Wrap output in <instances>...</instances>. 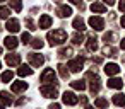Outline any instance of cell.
I'll use <instances>...</instances> for the list:
<instances>
[{"mask_svg":"<svg viewBox=\"0 0 125 109\" xmlns=\"http://www.w3.org/2000/svg\"><path fill=\"white\" fill-rule=\"evenodd\" d=\"M46 39H48L50 46H58L63 41H67V33L63 29H55V31H50L46 34Z\"/></svg>","mask_w":125,"mask_h":109,"instance_id":"1","label":"cell"},{"mask_svg":"<svg viewBox=\"0 0 125 109\" xmlns=\"http://www.w3.org/2000/svg\"><path fill=\"white\" fill-rule=\"evenodd\" d=\"M40 92L43 94V97H50V99H55L57 95H58V90H57V85L53 87V84L52 85H41V89H40Z\"/></svg>","mask_w":125,"mask_h":109,"instance_id":"2","label":"cell"},{"mask_svg":"<svg viewBox=\"0 0 125 109\" xmlns=\"http://www.w3.org/2000/svg\"><path fill=\"white\" fill-rule=\"evenodd\" d=\"M40 80L43 82V85L53 84V82H55V72H53V68H45L43 73L40 75Z\"/></svg>","mask_w":125,"mask_h":109,"instance_id":"3","label":"cell"},{"mask_svg":"<svg viewBox=\"0 0 125 109\" xmlns=\"http://www.w3.org/2000/svg\"><path fill=\"white\" fill-rule=\"evenodd\" d=\"M28 60H29V63H31L34 68H40V67H43V63H45V58H43L41 55H38V53H29V55H28Z\"/></svg>","mask_w":125,"mask_h":109,"instance_id":"4","label":"cell"},{"mask_svg":"<svg viewBox=\"0 0 125 109\" xmlns=\"http://www.w3.org/2000/svg\"><path fill=\"white\" fill-rule=\"evenodd\" d=\"M89 26L94 31H103L104 29V21L101 17H98V16H93V17H89Z\"/></svg>","mask_w":125,"mask_h":109,"instance_id":"5","label":"cell"},{"mask_svg":"<svg viewBox=\"0 0 125 109\" xmlns=\"http://www.w3.org/2000/svg\"><path fill=\"white\" fill-rule=\"evenodd\" d=\"M82 67H84V60H82V56H79V58L69 61V68H70V72H75V73H77V72L82 70Z\"/></svg>","mask_w":125,"mask_h":109,"instance_id":"6","label":"cell"},{"mask_svg":"<svg viewBox=\"0 0 125 109\" xmlns=\"http://www.w3.org/2000/svg\"><path fill=\"white\" fill-rule=\"evenodd\" d=\"M62 99H63V104H67V106H75L77 102H79V97L74 94V92H65L63 95H62Z\"/></svg>","mask_w":125,"mask_h":109,"instance_id":"7","label":"cell"},{"mask_svg":"<svg viewBox=\"0 0 125 109\" xmlns=\"http://www.w3.org/2000/svg\"><path fill=\"white\" fill-rule=\"evenodd\" d=\"M5 63H7L9 67H17V65H21V55H17V53L7 55V56H5Z\"/></svg>","mask_w":125,"mask_h":109,"instance_id":"8","label":"cell"},{"mask_svg":"<svg viewBox=\"0 0 125 109\" xmlns=\"http://www.w3.org/2000/svg\"><path fill=\"white\" fill-rule=\"evenodd\" d=\"M52 24H53V19H52L48 14H43V16L40 17V24H38L40 29H48Z\"/></svg>","mask_w":125,"mask_h":109,"instance_id":"9","label":"cell"},{"mask_svg":"<svg viewBox=\"0 0 125 109\" xmlns=\"http://www.w3.org/2000/svg\"><path fill=\"white\" fill-rule=\"evenodd\" d=\"M5 29H7L9 33H12V34H14V33H19V29H21V27H19V21H17V19H9L7 24H5Z\"/></svg>","mask_w":125,"mask_h":109,"instance_id":"10","label":"cell"},{"mask_svg":"<svg viewBox=\"0 0 125 109\" xmlns=\"http://www.w3.org/2000/svg\"><path fill=\"white\" fill-rule=\"evenodd\" d=\"M118 72H120V67H118L116 63H108V65H104V73H106V75L115 77Z\"/></svg>","mask_w":125,"mask_h":109,"instance_id":"11","label":"cell"},{"mask_svg":"<svg viewBox=\"0 0 125 109\" xmlns=\"http://www.w3.org/2000/svg\"><path fill=\"white\" fill-rule=\"evenodd\" d=\"M86 48H87V51L94 53L98 50V38L96 36H89V39L86 41Z\"/></svg>","mask_w":125,"mask_h":109,"instance_id":"12","label":"cell"},{"mask_svg":"<svg viewBox=\"0 0 125 109\" xmlns=\"http://www.w3.org/2000/svg\"><path fill=\"white\" fill-rule=\"evenodd\" d=\"M26 89H28V84H26V82H22V80L12 82V92H16V94H21V92H24Z\"/></svg>","mask_w":125,"mask_h":109,"instance_id":"13","label":"cell"},{"mask_svg":"<svg viewBox=\"0 0 125 109\" xmlns=\"http://www.w3.org/2000/svg\"><path fill=\"white\" fill-rule=\"evenodd\" d=\"M72 27H74L77 33H82V31L86 29V22L82 21V17H75L74 22H72Z\"/></svg>","mask_w":125,"mask_h":109,"instance_id":"14","label":"cell"},{"mask_svg":"<svg viewBox=\"0 0 125 109\" xmlns=\"http://www.w3.org/2000/svg\"><path fill=\"white\" fill-rule=\"evenodd\" d=\"M4 44H5V48H9V50H16L17 44H19V41H17L14 36H7V38L4 39Z\"/></svg>","mask_w":125,"mask_h":109,"instance_id":"15","label":"cell"},{"mask_svg":"<svg viewBox=\"0 0 125 109\" xmlns=\"http://www.w3.org/2000/svg\"><path fill=\"white\" fill-rule=\"evenodd\" d=\"M72 14V9L69 7V5H60L58 9H57V16L58 17H69Z\"/></svg>","mask_w":125,"mask_h":109,"instance_id":"16","label":"cell"},{"mask_svg":"<svg viewBox=\"0 0 125 109\" xmlns=\"http://www.w3.org/2000/svg\"><path fill=\"white\" fill-rule=\"evenodd\" d=\"M17 73L21 77H29V75H33V68H29L28 65H21L19 70H17Z\"/></svg>","mask_w":125,"mask_h":109,"instance_id":"17","label":"cell"},{"mask_svg":"<svg viewBox=\"0 0 125 109\" xmlns=\"http://www.w3.org/2000/svg\"><path fill=\"white\" fill-rule=\"evenodd\" d=\"M0 99H2V102H4L5 106H12V97H10V94H9L7 90H2V92H0Z\"/></svg>","mask_w":125,"mask_h":109,"instance_id":"18","label":"cell"},{"mask_svg":"<svg viewBox=\"0 0 125 109\" xmlns=\"http://www.w3.org/2000/svg\"><path fill=\"white\" fill-rule=\"evenodd\" d=\"M91 10L96 12V14H104V12H106V7H104L103 4H99V2H94V4L91 5Z\"/></svg>","mask_w":125,"mask_h":109,"instance_id":"19","label":"cell"},{"mask_svg":"<svg viewBox=\"0 0 125 109\" xmlns=\"http://www.w3.org/2000/svg\"><path fill=\"white\" fill-rule=\"evenodd\" d=\"M74 55V50L70 48V46H67V48H62L60 51H58V56L60 58H70Z\"/></svg>","mask_w":125,"mask_h":109,"instance_id":"20","label":"cell"},{"mask_svg":"<svg viewBox=\"0 0 125 109\" xmlns=\"http://www.w3.org/2000/svg\"><path fill=\"white\" fill-rule=\"evenodd\" d=\"M122 85H123V82L120 78H110L108 80V87L110 89H122Z\"/></svg>","mask_w":125,"mask_h":109,"instance_id":"21","label":"cell"},{"mask_svg":"<svg viewBox=\"0 0 125 109\" xmlns=\"http://www.w3.org/2000/svg\"><path fill=\"white\" fill-rule=\"evenodd\" d=\"M70 87L75 89V90H84L86 89V82L84 80H74V82H70Z\"/></svg>","mask_w":125,"mask_h":109,"instance_id":"22","label":"cell"},{"mask_svg":"<svg viewBox=\"0 0 125 109\" xmlns=\"http://www.w3.org/2000/svg\"><path fill=\"white\" fill-rule=\"evenodd\" d=\"M94 106H96L98 109H106V107H108V101H106L104 97H98V99L94 101Z\"/></svg>","mask_w":125,"mask_h":109,"instance_id":"23","label":"cell"},{"mask_svg":"<svg viewBox=\"0 0 125 109\" xmlns=\"http://www.w3.org/2000/svg\"><path fill=\"white\" fill-rule=\"evenodd\" d=\"M113 104L115 106H125V95L123 94H115L113 95Z\"/></svg>","mask_w":125,"mask_h":109,"instance_id":"24","label":"cell"},{"mask_svg":"<svg viewBox=\"0 0 125 109\" xmlns=\"http://www.w3.org/2000/svg\"><path fill=\"white\" fill-rule=\"evenodd\" d=\"M57 68H58L60 77H62L63 80H67V78H69V70H67V67H65V65H62V63H58V67H57Z\"/></svg>","mask_w":125,"mask_h":109,"instance_id":"25","label":"cell"},{"mask_svg":"<svg viewBox=\"0 0 125 109\" xmlns=\"http://www.w3.org/2000/svg\"><path fill=\"white\" fill-rule=\"evenodd\" d=\"M9 2H10V7L16 12H21L22 10V0H9Z\"/></svg>","mask_w":125,"mask_h":109,"instance_id":"26","label":"cell"},{"mask_svg":"<svg viewBox=\"0 0 125 109\" xmlns=\"http://www.w3.org/2000/svg\"><path fill=\"white\" fill-rule=\"evenodd\" d=\"M0 78H2V82H4V84H9V82L14 78V73H12L10 70H7V72H4V73H2V77H0Z\"/></svg>","mask_w":125,"mask_h":109,"instance_id":"27","label":"cell"},{"mask_svg":"<svg viewBox=\"0 0 125 109\" xmlns=\"http://www.w3.org/2000/svg\"><path fill=\"white\" fill-rule=\"evenodd\" d=\"M103 39H104L106 44H108V43H115V41H116V34H115V33H106V34L103 36Z\"/></svg>","mask_w":125,"mask_h":109,"instance_id":"28","label":"cell"},{"mask_svg":"<svg viewBox=\"0 0 125 109\" xmlns=\"http://www.w3.org/2000/svg\"><path fill=\"white\" fill-rule=\"evenodd\" d=\"M103 55L104 56H116V50L111 48V46H104L103 48Z\"/></svg>","mask_w":125,"mask_h":109,"instance_id":"29","label":"cell"},{"mask_svg":"<svg viewBox=\"0 0 125 109\" xmlns=\"http://www.w3.org/2000/svg\"><path fill=\"white\" fill-rule=\"evenodd\" d=\"M72 43H74V44H81V43H84V36L79 34V33H75V34L72 36Z\"/></svg>","mask_w":125,"mask_h":109,"instance_id":"30","label":"cell"},{"mask_svg":"<svg viewBox=\"0 0 125 109\" xmlns=\"http://www.w3.org/2000/svg\"><path fill=\"white\" fill-rule=\"evenodd\" d=\"M9 16H10V9L0 7V19H9Z\"/></svg>","mask_w":125,"mask_h":109,"instance_id":"31","label":"cell"},{"mask_svg":"<svg viewBox=\"0 0 125 109\" xmlns=\"http://www.w3.org/2000/svg\"><path fill=\"white\" fill-rule=\"evenodd\" d=\"M24 24H26V27H28L29 31H34V29H38V27H36V24L33 22V19H31V17H28V19L24 21Z\"/></svg>","mask_w":125,"mask_h":109,"instance_id":"32","label":"cell"},{"mask_svg":"<svg viewBox=\"0 0 125 109\" xmlns=\"http://www.w3.org/2000/svg\"><path fill=\"white\" fill-rule=\"evenodd\" d=\"M31 46H33L34 50H41V48H43V41H41L40 38H36V39L31 41Z\"/></svg>","mask_w":125,"mask_h":109,"instance_id":"33","label":"cell"},{"mask_svg":"<svg viewBox=\"0 0 125 109\" xmlns=\"http://www.w3.org/2000/svg\"><path fill=\"white\" fill-rule=\"evenodd\" d=\"M21 41H22L24 44H29V43H31V34H29V33H22Z\"/></svg>","mask_w":125,"mask_h":109,"instance_id":"34","label":"cell"},{"mask_svg":"<svg viewBox=\"0 0 125 109\" xmlns=\"http://www.w3.org/2000/svg\"><path fill=\"white\" fill-rule=\"evenodd\" d=\"M70 4L79 5V9H81V10H84V4H82V0H70Z\"/></svg>","mask_w":125,"mask_h":109,"instance_id":"35","label":"cell"},{"mask_svg":"<svg viewBox=\"0 0 125 109\" xmlns=\"http://www.w3.org/2000/svg\"><path fill=\"white\" fill-rule=\"evenodd\" d=\"M118 9L122 12H125V0H120V4H118Z\"/></svg>","mask_w":125,"mask_h":109,"instance_id":"36","label":"cell"},{"mask_svg":"<svg viewBox=\"0 0 125 109\" xmlns=\"http://www.w3.org/2000/svg\"><path fill=\"white\" fill-rule=\"evenodd\" d=\"M48 109H60V104L53 102V104H50V107H48Z\"/></svg>","mask_w":125,"mask_h":109,"instance_id":"37","label":"cell"},{"mask_svg":"<svg viewBox=\"0 0 125 109\" xmlns=\"http://www.w3.org/2000/svg\"><path fill=\"white\" fill-rule=\"evenodd\" d=\"M79 102H81V104H86V102H87V97H86V95H82V97L79 99Z\"/></svg>","mask_w":125,"mask_h":109,"instance_id":"38","label":"cell"},{"mask_svg":"<svg viewBox=\"0 0 125 109\" xmlns=\"http://www.w3.org/2000/svg\"><path fill=\"white\" fill-rule=\"evenodd\" d=\"M103 2L108 4V5H113V4H115V0H103Z\"/></svg>","mask_w":125,"mask_h":109,"instance_id":"39","label":"cell"},{"mask_svg":"<svg viewBox=\"0 0 125 109\" xmlns=\"http://www.w3.org/2000/svg\"><path fill=\"white\" fill-rule=\"evenodd\" d=\"M120 24H122V27H125V16H122V19H120Z\"/></svg>","mask_w":125,"mask_h":109,"instance_id":"40","label":"cell"},{"mask_svg":"<svg viewBox=\"0 0 125 109\" xmlns=\"http://www.w3.org/2000/svg\"><path fill=\"white\" fill-rule=\"evenodd\" d=\"M120 46H122V50H125V38L120 41Z\"/></svg>","mask_w":125,"mask_h":109,"instance_id":"41","label":"cell"},{"mask_svg":"<svg viewBox=\"0 0 125 109\" xmlns=\"http://www.w3.org/2000/svg\"><path fill=\"white\" fill-rule=\"evenodd\" d=\"M4 107H5V104H4V102H0V109H4Z\"/></svg>","mask_w":125,"mask_h":109,"instance_id":"42","label":"cell"},{"mask_svg":"<svg viewBox=\"0 0 125 109\" xmlns=\"http://www.w3.org/2000/svg\"><path fill=\"white\" fill-rule=\"evenodd\" d=\"M86 109H94V107H91V106H87V107H86Z\"/></svg>","mask_w":125,"mask_h":109,"instance_id":"43","label":"cell"},{"mask_svg":"<svg viewBox=\"0 0 125 109\" xmlns=\"http://www.w3.org/2000/svg\"><path fill=\"white\" fill-rule=\"evenodd\" d=\"M0 55H2V46H0Z\"/></svg>","mask_w":125,"mask_h":109,"instance_id":"44","label":"cell"},{"mask_svg":"<svg viewBox=\"0 0 125 109\" xmlns=\"http://www.w3.org/2000/svg\"><path fill=\"white\" fill-rule=\"evenodd\" d=\"M55 2H57V4H60V0H55Z\"/></svg>","mask_w":125,"mask_h":109,"instance_id":"45","label":"cell"},{"mask_svg":"<svg viewBox=\"0 0 125 109\" xmlns=\"http://www.w3.org/2000/svg\"><path fill=\"white\" fill-rule=\"evenodd\" d=\"M0 2H5V0H0Z\"/></svg>","mask_w":125,"mask_h":109,"instance_id":"46","label":"cell"},{"mask_svg":"<svg viewBox=\"0 0 125 109\" xmlns=\"http://www.w3.org/2000/svg\"><path fill=\"white\" fill-rule=\"evenodd\" d=\"M0 67H2V63H0Z\"/></svg>","mask_w":125,"mask_h":109,"instance_id":"47","label":"cell"}]
</instances>
